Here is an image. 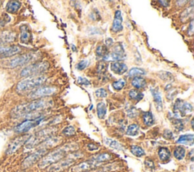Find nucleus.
Here are the masks:
<instances>
[{
    "instance_id": "f257e3e1",
    "label": "nucleus",
    "mask_w": 194,
    "mask_h": 172,
    "mask_svg": "<svg viewBox=\"0 0 194 172\" xmlns=\"http://www.w3.org/2000/svg\"><path fill=\"white\" fill-rule=\"evenodd\" d=\"M50 102L46 99H39L31 102L24 103L14 107L11 112L12 118H20L25 115L32 114V112L42 110L49 106Z\"/></svg>"
},
{
    "instance_id": "f03ea898",
    "label": "nucleus",
    "mask_w": 194,
    "mask_h": 172,
    "mask_svg": "<svg viewBox=\"0 0 194 172\" xmlns=\"http://www.w3.org/2000/svg\"><path fill=\"white\" fill-rule=\"evenodd\" d=\"M74 144H66V145L57 148L47 155H45L39 162V168H45L49 165H52V164L59 162L67 155L68 152L74 149Z\"/></svg>"
},
{
    "instance_id": "7ed1b4c3",
    "label": "nucleus",
    "mask_w": 194,
    "mask_h": 172,
    "mask_svg": "<svg viewBox=\"0 0 194 172\" xmlns=\"http://www.w3.org/2000/svg\"><path fill=\"white\" fill-rule=\"evenodd\" d=\"M47 80V78L44 75H37V76L28 77L25 79L21 80L17 85V91L22 93L27 91L36 90L43 85Z\"/></svg>"
},
{
    "instance_id": "20e7f679",
    "label": "nucleus",
    "mask_w": 194,
    "mask_h": 172,
    "mask_svg": "<svg viewBox=\"0 0 194 172\" xmlns=\"http://www.w3.org/2000/svg\"><path fill=\"white\" fill-rule=\"evenodd\" d=\"M36 57L37 55L34 53H28V54L15 56L12 59H3L0 62V66L7 67V68H13V67L21 66L33 61Z\"/></svg>"
},
{
    "instance_id": "39448f33",
    "label": "nucleus",
    "mask_w": 194,
    "mask_h": 172,
    "mask_svg": "<svg viewBox=\"0 0 194 172\" xmlns=\"http://www.w3.org/2000/svg\"><path fill=\"white\" fill-rule=\"evenodd\" d=\"M55 132H56V129L53 128H46V129L38 131V132L34 133L33 136H30V137L25 143V148L30 149L40 145L42 143L44 142L48 138L52 136V134Z\"/></svg>"
},
{
    "instance_id": "423d86ee",
    "label": "nucleus",
    "mask_w": 194,
    "mask_h": 172,
    "mask_svg": "<svg viewBox=\"0 0 194 172\" xmlns=\"http://www.w3.org/2000/svg\"><path fill=\"white\" fill-rule=\"evenodd\" d=\"M49 64L46 62H40L37 63L31 64L26 67H24L21 72V77L28 78V77L37 76L39 75L44 73L48 70Z\"/></svg>"
},
{
    "instance_id": "0eeeda50",
    "label": "nucleus",
    "mask_w": 194,
    "mask_h": 172,
    "mask_svg": "<svg viewBox=\"0 0 194 172\" xmlns=\"http://www.w3.org/2000/svg\"><path fill=\"white\" fill-rule=\"evenodd\" d=\"M83 155L81 153H73L72 155H69L68 158L64 159H61L59 162L55 163L51 168H49L50 172H59L62 170L65 169V168H68L69 166L73 165L75 162V161L77 159L80 158Z\"/></svg>"
},
{
    "instance_id": "6e6552de",
    "label": "nucleus",
    "mask_w": 194,
    "mask_h": 172,
    "mask_svg": "<svg viewBox=\"0 0 194 172\" xmlns=\"http://www.w3.org/2000/svg\"><path fill=\"white\" fill-rule=\"evenodd\" d=\"M192 111H193V105L190 102L177 99L174 104V112L177 118H178V117L186 116L188 114L191 113Z\"/></svg>"
},
{
    "instance_id": "1a4fd4ad",
    "label": "nucleus",
    "mask_w": 194,
    "mask_h": 172,
    "mask_svg": "<svg viewBox=\"0 0 194 172\" xmlns=\"http://www.w3.org/2000/svg\"><path fill=\"white\" fill-rule=\"evenodd\" d=\"M43 119H44V117L40 116L37 117V118H34V119L25 120V121L22 122L21 124L17 125V126L14 128V131H15L16 133H23L27 132V131H29L30 130H31L32 128L38 126V125L43 121Z\"/></svg>"
},
{
    "instance_id": "9d476101",
    "label": "nucleus",
    "mask_w": 194,
    "mask_h": 172,
    "mask_svg": "<svg viewBox=\"0 0 194 172\" xmlns=\"http://www.w3.org/2000/svg\"><path fill=\"white\" fill-rule=\"evenodd\" d=\"M48 149H43V148H39L36 152H33L32 154H30L29 156H27V158L24 160V162H22V167L24 168H27L29 167L32 166L33 164H35L37 161H39L40 159H41L46 155V153L47 152Z\"/></svg>"
},
{
    "instance_id": "9b49d317",
    "label": "nucleus",
    "mask_w": 194,
    "mask_h": 172,
    "mask_svg": "<svg viewBox=\"0 0 194 172\" xmlns=\"http://www.w3.org/2000/svg\"><path fill=\"white\" fill-rule=\"evenodd\" d=\"M29 137H30V135H22V136H17V137L12 140L9 143V146H8L6 152V154L7 155H12L14 152H17V149L21 146L26 143V142L29 139Z\"/></svg>"
},
{
    "instance_id": "f8f14e48",
    "label": "nucleus",
    "mask_w": 194,
    "mask_h": 172,
    "mask_svg": "<svg viewBox=\"0 0 194 172\" xmlns=\"http://www.w3.org/2000/svg\"><path fill=\"white\" fill-rule=\"evenodd\" d=\"M101 164L98 163L96 161L93 160V159H90L89 160L85 161V162H81V163L78 164V165H75L72 168V172H86L89 171L92 169L97 168Z\"/></svg>"
},
{
    "instance_id": "ddd939ff",
    "label": "nucleus",
    "mask_w": 194,
    "mask_h": 172,
    "mask_svg": "<svg viewBox=\"0 0 194 172\" xmlns=\"http://www.w3.org/2000/svg\"><path fill=\"white\" fill-rule=\"evenodd\" d=\"M57 89L52 86H43L37 88L30 93V97L32 99H38V98L44 97V96H51L56 92Z\"/></svg>"
},
{
    "instance_id": "4468645a",
    "label": "nucleus",
    "mask_w": 194,
    "mask_h": 172,
    "mask_svg": "<svg viewBox=\"0 0 194 172\" xmlns=\"http://www.w3.org/2000/svg\"><path fill=\"white\" fill-rule=\"evenodd\" d=\"M21 51V49L17 46H0V58L2 59L14 55Z\"/></svg>"
},
{
    "instance_id": "2eb2a0df",
    "label": "nucleus",
    "mask_w": 194,
    "mask_h": 172,
    "mask_svg": "<svg viewBox=\"0 0 194 172\" xmlns=\"http://www.w3.org/2000/svg\"><path fill=\"white\" fill-rule=\"evenodd\" d=\"M122 16H121V12L120 10H117L114 13V18L113 21L112 26H111V30L114 33H118L123 30L122 26Z\"/></svg>"
},
{
    "instance_id": "dca6fc26",
    "label": "nucleus",
    "mask_w": 194,
    "mask_h": 172,
    "mask_svg": "<svg viewBox=\"0 0 194 172\" xmlns=\"http://www.w3.org/2000/svg\"><path fill=\"white\" fill-rule=\"evenodd\" d=\"M110 68L112 71L114 73L117 74V75H124V73H126L127 71V66L125 65L124 63H122V62H112L111 64V66H110Z\"/></svg>"
},
{
    "instance_id": "f3484780",
    "label": "nucleus",
    "mask_w": 194,
    "mask_h": 172,
    "mask_svg": "<svg viewBox=\"0 0 194 172\" xmlns=\"http://www.w3.org/2000/svg\"><path fill=\"white\" fill-rule=\"evenodd\" d=\"M150 91H151L152 95H153V99H154V102L155 104H156V109H157L158 111H161V109H162L163 104L162 99H161V96L159 91H158V90H157V88H156V89H154V88L152 89L151 88Z\"/></svg>"
},
{
    "instance_id": "a211bd4d",
    "label": "nucleus",
    "mask_w": 194,
    "mask_h": 172,
    "mask_svg": "<svg viewBox=\"0 0 194 172\" xmlns=\"http://www.w3.org/2000/svg\"><path fill=\"white\" fill-rule=\"evenodd\" d=\"M21 6V3L18 1H10L6 5V11L9 13H15Z\"/></svg>"
},
{
    "instance_id": "6ab92c4d",
    "label": "nucleus",
    "mask_w": 194,
    "mask_h": 172,
    "mask_svg": "<svg viewBox=\"0 0 194 172\" xmlns=\"http://www.w3.org/2000/svg\"><path fill=\"white\" fill-rule=\"evenodd\" d=\"M158 154L161 162H167L171 158V152L167 147H160Z\"/></svg>"
},
{
    "instance_id": "aec40b11",
    "label": "nucleus",
    "mask_w": 194,
    "mask_h": 172,
    "mask_svg": "<svg viewBox=\"0 0 194 172\" xmlns=\"http://www.w3.org/2000/svg\"><path fill=\"white\" fill-rule=\"evenodd\" d=\"M177 143L185 144V145H193V134L181 135L177 140Z\"/></svg>"
},
{
    "instance_id": "412c9836",
    "label": "nucleus",
    "mask_w": 194,
    "mask_h": 172,
    "mask_svg": "<svg viewBox=\"0 0 194 172\" xmlns=\"http://www.w3.org/2000/svg\"><path fill=\"white\" fill-rule=\"evenodd\" d=\"M104 143L112 149H117V150H123L124 149L122 145L114 140L110 139V138H104Z\"/></svg>"
},
{
    "instance_id": "4be33fe9",
    "label": "nucleus",
    "mask_w": 194,
    "mask_h": 172,
    "mask_svg": "<svg viewBox=\"0 0 194 172\" xmlns=\"http://www.w3.org/2000/svg\"><path fill=\"white\" fill-rule=\"evenodd\" d=\"M111 158H112V156L109 153H100L92 157V159H93V160H95L96 162H98V163L99 164H102L103 163V162H107V161L111 160Z\"/></svg>"
},
{
    "instance_id": "5701e85b",
    "label": "nucleus",
    "mask_w": 194,
    "mask_h": 172,
    "mask_svg": "<svg viewBox=\"0 0 194 172\" xmlns=\"http://www.w3.org/2000/svg\"><path fill=\"white\" fill-rule=\"evenodd\" d=\"M96 110L99 118V119H103V118H105V116H106V111H107L106 104L103 102H99V103L97 104Z\"/></svg>"
},
{
    "instance_id": "b1692460",
    "label": "nucleus",
    "mask_w": 194,
    "mask_h": 172,
    "mask_svg": "<svg viewBox=\"0 0 194 172\" xmlns=\"http://www.w3.org/2000/svg\"><path fill=\"white\" fill-rule=\"evenodd\" d=\"M131 84L134 87L137 88V89H141L146 85V81L144 78H141V77H136V78H134Z\"/></svg>"
},
{
    "instance_id": "393cba45",
    "label": "nucleus",
    "mask_w": 194,
    "mask_h": 172,
    "mask_svg": "<svg viewBox=\"0 0 194 172\" xmlns=\"http://www.w3.org/2000/svg\"><path fill=\"white\" fill-rule=\"evenodd\" d=\"M21 42L23 43H27L30 41V33L29 29L27 27L23 26L21 28Z\"/></svg>"
},
{
    "instance_id": "a878e982",
    "label": "nucleus",
    "mask_w": 194,
    "mask_h": 172,
    "mask_svg": "<svg viewBox=\"0 0 194 172\" xmlns=\"http://www.w3.org/2000/svg\"><path fill=\"white\" fill-rule=\"evenodd\" d=\"M143 123L146 126H152L154 124V117L151 112H146L143 115Z\"/></svg>"
},
{
    "instance_id": "bb28decb",
    "label": "nucleus",
    "mask_w": 194,
    "mask_h": 172,
    "mask_svg": "<svg viewBox=\"0 0 194 172\" xmlns=\"http://www.w3.org/2000/svg\"><path fill=\"white\" fill-rule=\"evenodd\" d=\"M139 133H140V127L137 124H132L129 125L126 131V134L132 136H137Z\"/></svg>"
},
{
    "instance_id": "cd10ccee",
    "label": "nucleus",
    "mask_w": 194,
    "mask_h": 172,
    "mask_svg": "<svg viewBox=\"0 0 194 172\" xmlns=\"http://www.w3.org/2000/svg\"><path fill=\"white\" fill-rule=\"evenodd\" d=\"M186 151L185 149L181 146H178L174 149V155L177 160H182L185 157Z\"/></svg>"
},
{
    "instance_id": "c85d7f7f",
    "label": "nucleus",
    "mask_w": 194,
    "mask_h": 172,
    "mask_svg": "<svg viewBox=\"0 0 194 172\" xmlns=\"http://www.w3.org/2000/svg\"><path fill=\"white\" fill-rule=\"evenodd\" d=\"M193 6H192L191 7H190L189 9H185V11H184V12L180 14V20H181V21H183L184 23V22L187 21V19L193 17Z\"/></svg>"
},
{
    "instance_id": "c756f323",
    "label": "nucleus",
    "mask_w": 194,
    "mask_h": 172,
    "mask_svg": "<svg viewBox=\"0 0 194 172\" xmlns=\"http://www.w3.org/2000/svg\"><path fill=\"white\" fill-rule=\"evenodd\" d=\"M146 75V71L143 69L139 68V67H134L131 68L128 72V76L130 78H136V77L141 76V75Z\"/></svg>"
},
{
    "instance_id": "7c9ffc66",
    "label": "nucleus",
    "mask_w": 194,
    "mask_h": 172,
    "mask_svg": "<svg viewBox=\"0 0 194 172\" xmlns=\"http://www.w3.org/2000/svg\"><path fill=\"white\" fill-rule=\"evenodd\" d=\"M130 152L137 157H142L145 155V151L138 146H132L130 147Z\"/></svg>"
},
{
    "instance_id": "2f4dec72",
    "label": "nucleus",
    "mask_w": 194,
    "mask_h": 172,
    "mask_svg": "<svg viewBox=\"0 0 194 172\" xmlns=\"http://www.w3.org/2000/svg\"><path fill=\"white\" fill-rule=\"evenodd\" d=\"M96 53V55L99 56V57L104 58L109 53V49H108V47L106 45H102V46H99L97 47Z\"/></svg>"
},
{
    "instance_id": "473e14b6",
    "label": "nucleus",
    "mask_w": 194,
    "mask_h": 172,
    "mask_svg": "<svg viewBox=\"0 0 194 172\" xmlns=\"http://www.w3.org/2000/svg\"><path fill=\"white\" fill-rule=\"evenodd\" d=\"M129 96H130L132 99H134V100L139 102V101L143 99V94L142 93L137 91V90H130V92H129Z\"/></svg>"
},
{
    "instance_id": "72a5a7b5",
    "label": "nucleus",
    "mask_w": 194,
    "mask_h": 172,
    "mask_svg": "<svg viewBox=\"0 0 194 172\" xmlns=\"http://www.w3.org/2000/svg\"><path fill=\"white\" fill-rule=\"evenodd\" d=\"M172 124L174 126V128H175V130H177V131H181L184 130V125L183 123L182 120L180 118H174L172 119Z\"/></svg>"
},
{
    "instance_id": "f704fd0d",
    "label": "nucleus",
    "mask_w": 194,
    "mask_h": 172,
    "mask_svg": "<svg viewBox=\"0 0 194 172\" xmlns=\"http://www.w3.org/2000/svg\"><path fill=\"white\" fill-rule=\"evenodd\" d=\"M158 76L161 80H165V81H171L174 80V77L171 73L168 71H161L158 73Z\"/></svg>"
},
{
    "instance_id": "c9c22d12",
    "label": "nucleus",
    "mask_w": 194,
    "mask_h": 172,
    "mask_svg": "<svg viewBox=\"0 0 194 172\" xmlns=\"http://www.w3.org/2000/svg\"><path fill=\"white\" fill-rule=\"evenodd\" d=\"M125 84V80L123 79H120L117 80V81H114V83H112V86L115 90H122L123 88L124 87Z\"/></svg>"
},
{
    "instance_id": "e433bc0d",
    "label": "nucleus",
    "mask_w": 194,
    "mask_h": 172,
    "mask_svg": "<svg viewBox=\"0 0 194 172\" xmlns=\"http://www.w3.org/2000/svg\"><path fill=\"white\" fill-rule=\"evenodd\" d=\"M116 167L117 165L113 164V165H106V166L103 167L101 168H99L96 171H88V172H108L110 171H113V170L116 169Z\"/></svg>"
},
{
    "instance_id": "4c0bfd02",
    "label": "nucleus",
    "mask_w": 194,
    "mask_h": 172,
    "mask_svg": "<svg viewBox=\"0 0 194 172\" xmlns=\"http://www.w3.org/2000/svg\"><path fill=\"white\" fill-rule=\"evenodd\" d=\"M62 133L66 136H72L75 134V128L72 125L66 127L62 131Z\"/></svg>"
},
{
    "instance_id": "58836bf2",
    "label": "nucleus",
    "mask_w": 194,
    "mask_h": 172,
    "mask_svg": "<svg viewBox=\"0 0 194 172\" xmlns=\"http://www.w3.org/2000/svg\"><path fill=\"white\" fill-rule=\"evenodd\" d=\"M107 65L105 62H99L97 67V72L99 74H103L107 70Z\"/></svg>"
},
{
    "instance_id": "ea45409f",
    "label": "nucleus",
    "mask_w": 194,
    "mask_h": 172,
    "mask_svg": "<svg viewBox=\"0 0 194 172\" xmlns=\"http://www.w3.org/2000/svg\"><path fill=\"white\" fill-rule=\"evenodd\" d=\"M87 65H88V61L82 60L77 64V65H76V68L79 71H83V69H85L86 67H87Z\"/></svg>"
},
{
    "instance_id": "a19ab883",
    "label": "nucleus",
    "mask_w": 194,
    "mask_h": 172,
    "mask_svg": "<svg viewBox=\"0 0 194 172\" xmlns=\"http://www.w3.org/2000/svg\"><path fill=\"white\" fill-rule=\"evenodd\" d=\"M95 93H96V97H98V98H106L108 95V93L107 92H106V90L103 89V88L98 89Z\"/></svg>"
},
{
    "instance_id": "79ce46f5",
    "label": "nucleus",
    "mask_w": 194,
    "mask_h": 172,
    "mask_svg": "<svg viewBox=\"0 0 194 172\" xmlns=\"http://www.w3.org/2000/svg\"><path fill=\"white\" fill-rule=\"evenodd\" d=\"M77 83L80 85H83V86H89L90 84V80H87V78H83V77H79L77 78Z\"/></svg>"
},
{
    "instance_id": "37998d69",
    "label": "nucleus",
    "mask_w": 194,
    "mask_h": 172,
    "mask_svg": "<svg viewBox=\"0 0 194 172\" xmlns=\"http://www.w3.org/2000/svg\"><path fill=\"white\" fill-rule=\"evenodd\" d=\"M163 137L166 140H171L174 139V134L171 132L170 130H165L163 133Z\"/></svg>"
},
{
    "instance_id": "c03bdc74",
    "label": "nucleus",
    "mask_w": 194,
    "mask_h": 172,
    "mask_svg": "<svg viewBox=\"0 0 194 172\" xmlns=\"http://www.w3.org/2000/svg\"><path fill=\"white\" fill-rule=\"evenodd\" d=\"M137 110L134 107L130 108V109L127 110V115H128V117H130V118H134V117L137 116Z\"/></svg>"
},
{
    "instance_id": "a18cd8bd",
    "label": "nucleus",
    "mask_w": 194,
    "mask_h": 172,
    "mask_svg": "<svg viewBox=\"0 0 194 172\" xmlns=\"http://www.w3.org/2000/svg\"><path fill=\"white\" fill-rule=\"evenodd\" d=\"M145 165H146V166L150 168H154V167H155L154 162H153V161L149 159H146V160L145 161Z\"/></svg>"
},
{
    "instance_id": "49530a36",
    "label": "nucleus",
    "mask_w": 194,
    "mask_h": 172,
    "mask_svg": "<svg viewBox=\"0 0 194 172\" xmlns=\"http://www.w3.org/2000/svg\"><path fill=\"white\" fill-rule=\"evenodd\" d=\"M187 34L190 35V36H192L193 34V20H192L190 21V26H189L188 28V31H187Z\"/></svg>"
},
{
    "instance_id": "de8ad7c7",
    "label": "nucleus",
    "mask_w": 194,
    "mask_h": 172,
    "mask_svg": "<svg viewBox=\"0 0 194 172\" xmlns=\"http://www.w3.org/2000/svg\"><path fill=\"white\" fill-rule=\"evenodd\" d=\"M87 149H89L90 151H94V150H97L99 149V147L93 143H90L87 145Z\"/></svg>"
},
{
    "instance_id": "09e8293b",
    "label": "nucleus",
    "mask_w": 194,
    "mask_h": 172,
    "mask_svg": "<svg viewBox=\"0 0 194 172\" xmlns=\"http://www.w3.org/2000/svg\"><path fill=\"white\" fill-rule=\"evenodd\" d=\"M106 46H107V47H111L113 45V43H114V41H113V40L111 39V38H107L106 40Z\"/></svg>"
},
{
    "instance_id": "8fccbe9b",
    "label": "nucleus",
    "mask_w": 194,
    "mask_h": 172,
    "mask_svg": "<svg viewBox=\"0 0 194 172\" xmlns=\"http://www.w3.org/2000/svg\"><path fill=\"white\" fill-rule=\"evenodd\" d=\"M158 2H159L161 6H164V7H167V6H169L170 2L169 1H158Z\"/></svg>"
},
{
    "instance_id": "3c124183",
    "label": "nucleus",
    "mask_w": 194,
    "mask_h": 172,
    "mask_svg": "<svg viewBox=\"0 0 194 172\" xmlns=\"http://www.w3.org/2000/svg\"><path fill=\"white\" fill-rule=\"evenodd\" d=\"M193 150L192 149V150L190 152V153H189V156H190V160H191L192 162L193 161Z\"/></svg>"
},
{
    "instance_id": "603ef678",
    "label": "nucleus",
    "mask_w": 194,
    "mask_h": 172,
    "mask_svg": "<svg viewBox=\"0 0 194 172\" xmlns=\"http://www.w3.org/2000/svg\"><path fill=\"white\" fill-rule=\"evenodd\" d=\"M72 49H74V51H76V49H75V47H74V46H72Z\"/></svg>"
},
{
    "instance_id": "864d4df0",
    "label": "nucleus",
    "mask_w": 194,
    "mask_h": 172,
    "mask_svg": "<svg viewBox=\"0 0 194 172\" xmlns=\"http://www.w3.org/2000/svg\"><path fill=\"white\" fill-rule=\"evenodd\" d=\"M19 172H24V171H19Z\"/></svg>"
}]
</instances>
